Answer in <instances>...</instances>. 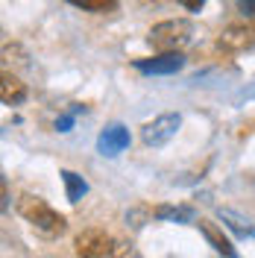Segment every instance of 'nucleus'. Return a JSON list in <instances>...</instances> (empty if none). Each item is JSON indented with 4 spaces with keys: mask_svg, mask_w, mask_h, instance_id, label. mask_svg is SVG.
Instances as JSON below:
<instances>
[{
    "mask_svg": "<svg viewBox=\"0 0 255 258\" xmlns=\"http://www.w3.org/2000/svg\"><path fill=\"white\" fill-rule=\"evenodd\" d=\"M77 258H135L132 243L109 235L106 229H85L77 235Z\"/></svg>",
    "mask_w": 255,
    "mask_h": 258,
    "instance_id": "1",
    "label": "nucleus"
},
{
    "mask_svg": "<svg viewBox=\"0 0 255 258\" xmlns=\"http://www.w3.org/2000/svg\"><path fill=\"white\" fill-rule=\"evenodd\" d=\"M18 214H21L35 232H41V235H47V238H59L65 229H68L65 214H59L56 209H50L41 197H32V194H24V197L18 200Z\"/></svg>",
    "mask_w": 255,
    "mask_h": 258,
    "instance_id": "2",
    "label": "nucleus"
},
{
    "mask_svg": "<svg viewBox=\"0 0 255 258\" xmlns=\"http://www.w3.org/2000/svg\"><path fill=\"white\" fill-rule=\"evenodd\" d=\"M194 38V24L185 18H170V21H161L156 24L150 35H147V44L156 50V53H182V47H188Z\"/></svg>",
    "mask_w": 255,
    "mask_h": 258,
    "instance_id": "3",
    "label": "nucleus"
},
{
    "mask_svg": "<svg viewBox=\"0 0 255 258\" xmlns=\"http://www.w3.org/2000/svg\"><path fill=\"white\" fill-rule=\"evenodd\" d=\"M217 47L226 53H243V50H255V21H240V24H229L220 38Z\"/></svg>",
    "mask_w": 255,
    "mask_h": 258,
    "instance_id": "4",
    "label": "nucleus"
},
{
    "mask_svg": "<svg viewBox=\"0 0 255 258\" xmlns=\"http://www.w3.org/2000/svg\"><path fill=\"white\" fill-rule=\"evenodd\" d=\"M179 126H182V117H179V114H173V112L159 114L156 120H150V123L141 129V138H144L147 147H164L176 132H179Z\"/></svg>",
    "mask_w": 255,
    "mask_h": 258,
    "instance_id": "5",
    "label": "nucleus"
},
{
    "mask_svg": "<svg viewBox=\"0 0 255 258\" xmlns=\"http://www.w3.org/2000/svg\"><path fill=\"white\" fill-rule=\"evenodd\" d=\"M129 147V129L123 123H109V126L100 132V138H97V150H100V156H117V153H123Z\"/></svg>",
    "mask_w": 255,
    "mask_h": 258,
    "instance_id": "6",
    "label": "nucleus"
},
{
    "mask_svg": "<svg viewBox=\"0 0 255 258\" xmlns=\"http://www.w3.org/2000/svg\"><path fill=\"white\" fill-rule=\"evenodd\" d=\"M185 64V56L182 53H156L150 59H135V68L141 74H176L179 68Z\"/></svg>",
    "mask_w": 255,
    "mask_h": 258,
    "instance_id": "7",
    "label": "nucleus"
},
{
    "mask_svg": "<svg viewBox=\"0 0 255 258\" xmlns=\"http://www.w3.org/2000/svg\"><path fill=\"white\" fill-rule=\"evenodd\" d=\"M200 232H203V238L214 246V252H220L223 258H240L238 249L232 246V241H229V238H226L223 232L211 223V220H200Z\"/></svg>",
    "mask_w": 255,
    "mask_h": 258,
    "instance_id": "8",
    "label": "nucleus"
},
{
    "mask_svg": "<svg viewBox=\"0 0 255 258\" xmlns=\"http://www.w3.org/2000/svg\"><path fill=\"white\" fill-rule=\"evenodd\" d=\"M0 100L6 106H21L27 100V85L18 77H12V74H3V80H0Z\"/></svg>",
    "mask_w": 255,
    "mask_h": 258,
    "instance_id": "9",
    "label": "nucleus"
},
{
    "mask_svg": "<svg viewBox=\"0 0 255 258\" xmlns=\"http://www.w3.org/2000/svg\"><path fill=\"white\" fill-rule=\"evenodd\" d=\"M62 182H65V197H68V203H74V206L88 194V182H85L80 173H74V170H62Z\"/></svg>",
    "mask_w": 255,
    "mask_h": 258,
    "instance_id": "10",
    "label": "nucleus"
},
{
    "mask_svg": "<svg viewBox=\"0 0 255 258\" xmlns=\"http://www.w3.org/2000/svg\"><path fill=\"white\" fill-rule=\"evenodd\" d=\"M153 217L159 220H173V223H194L197 220V211L191 206H159L153 211Z\"/></svg>",
    "mask_w": 255,
    "mask_h": 258,
    "instance_id": "11",
    "label": "nucleus"
},
{
    "mask_svg": "<svg viewBox=\"0 0 255 258\" xmlns=\"http://www.w3.org/2000/svg\"><path fill=\"white\" fill-rule=\"evenodd\" d=\"M217 214H220V220H223L235 235H240V238H255V223L243 220L240 214H235V211H229V209H220Z\"/></svg>",
    "mask_w": 255,
    "mask_h": 258,
    "instance_id": "12",
    "label": "nucleus"
},
{
    "mask_svg": "<svg viewBox=\"0 0 255 258\" xmlns=\"http://www.w3.org/2000/svg\"><path fill=\"white\" fill-rule=\"evenodd\" d=\"M71 6H77L82 12H94V15H109L117 9V0H65Z\"/></svg>",
    "mask_w": 255,
    "mask_h": 258,
    "instance_id": "13",
    "label": "nucleus"
},
{
    "mask_svg": "<svg viewBox=\"0 0 255 258\" xmlns=\"http://www.w3.org/2000/svg\"><path fill=\"white\" fill-rule=\"evenodd\" d=\"M238 3V12L243 18H249V21H255V0H235Z\"/></svg>",
    "mask_w": 255,
    "mask_h": 258,
    "instance_id": "14",
    "label": "nucleus"
},
{
    "mask_svg": "<svg viewBox=\"0 0 255 258\" xmlns=\"http://www.w3.org/2000/svg\"><path fill=\"white\" fill-rule=\"evenodd\" d=\"M179 3H182L188 12H200V9L206 6V0H179Z\"/></svg>",
    "mask_w": 255,
    "mask_h": 258,
    "instance_id": "15",
    "label": "nucleus"
},
{
    "mask_svg": "<svg viewBox=\"0 0 255 258\" xmlns=\"http://www.w3.org/2000/svg\"><path fill=\"white\" fill-rule=\"evenodd\" d=\"M141 3H159V0H141Z\"/></svg>",
    "mask_w": 255,
    "mask_h": 258,
    "instance_id": "16",
    "label": "nucleus"
}]
</instances>
